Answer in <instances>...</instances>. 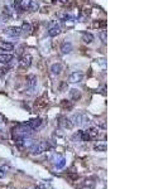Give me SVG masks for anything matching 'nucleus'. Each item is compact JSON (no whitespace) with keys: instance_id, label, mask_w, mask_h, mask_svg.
Instances as JSON below:
<instances>
[{"instance_id":"7c9ffc66","label":"nucleus","mask_w":168,"mask_h":189,"mask_svg":"<svg viewBox=\"0 0 168 189\" xmlns=\"http://www.w3.org/2000/svg\"><path fill=\"white\" fill-rule=\"evenodd\" d=\"M99 63L102 66V67H105V59L104 58H101V59H99Z\"/></svg>"},{"instance_id":"dca6fc26","label":"nucleus","mask_w":168,"mask_h":189,"mask_svg":"<svg viewBox=\"0 0 168 189\" xmlns=\"http://www.w3.org/2000/svg\"><path fill=\"white\" fill-rule=\"evenodd\" d=\"M0 49L10 52V50L14 49V46L12 43H9V42H6V40H0Z\"/></svg>"},{"instance_id":"473e14b6","label":"nucleus","mask_w":168,"mask_h":189,"mask_svg":"<svg viewBox=\"0 0 168 189\" xmlns=\"http://www.w3.org/2000/svg\"><path fill=\"white\" fill-rule=\"evenodd\" d=\"M36 189H40V188H36Z\"/></svg>"},{"instance_id":"cd10ccee","label":"nucleus","mask_w":168,"mask_h":189,"mask_svg":"<svg viewBox=\"0 0 168 189\" xmlns=\"http://www.w3.org/2000/svg\"><path fill=\"white\" fill-rule=\"evenodd\" d=\"M94 27H96V28H105V27H106V22H96L95 24H94Z\"/></svg>"},{"instance_id":"aec40b11","label":"nucleus","mask_w":168,"mask_h":189,"mask_svg":"<svg viewBox=\"0 0 168 189\" xmlns=\"http://www.w3.org/2000/svg\"><path fill=\"white\" fill-rule=\"evenodd\" d=\"M82 40L85 42V43L90 44V43H92V40H94V35L91 33H87V31H83V33H82Z\"/></svg>"},{"instance_id":"f3484780","label":"nucleus","mask_w":168,"mask_h":189,"mask_svg":"<svg viewBox=\"0 0 168 189\" xmlns=\"http://www.w3.org/2000/svg\"><path fill=\"white\" fill-rule=\"evenodd\" d=\"M20 30H22V34H24L27 37V35H29L30 33H32V25H30L29 23H27V22H24L22 28H20Z\"/></svg>"},{"instance_id":"412c9836","label":"nucleus","mask_w":168,"mask_h":189,"mask_svg":"<svg viewBox=\"0 0 168 189\" xmlns=\"http://www.w3.org/2000/svg\"><path fill=\"white\" fill-rule=\"evenodd\" d=\"M38 9H39L38 2H36V0H30L29 6H28V10H29V12H37Z\"/></svg>"},{"instance_id":"bb28decb","label":"nucleus","mask_w":168,"mask_h":189,"mask_svg":"<svg viewBox=\"0 0 168 189\" xmlns=\"http://www.w3.org/2000/svg\"><path fill=\"white\" fill-rule=\"evenodd\" d=\"M8 22V17H4V15H0V29L4 28L5 24Z\"/></svg>"},{"instance_id":"1a4fd4ad","label":"nucleus","mask_w":168,"mask_h":189,"mask_svg":"<svg viewBox=\"0 0 168 189\" xmlns=\"http://www.w3.org/2000/svg\"><path fill=\"white\" fill-rule=\"evenodd\" d=\"M4 33L6 35H9V37L17 38V37H19L20 34H22V30H20V28H18V27H9V28L4 29Z\"/></svg>"},{"instance_id":"2eb2a0df","label":"nucleus","mask_w":168,"mask_h":189,"mask_svg":"<svg viewBox=\"0 0 168 189\" xmlns=\"http://www.w3.org/2000/svg\"><path fill=\"white\" fill-rule=\"evenodd\" d=\"M87 136L90 138V140H94V139H97V136H99V129L96 128H90L87 130H85Z\"/></svg>"},{"instance_id":"c756f323","label":"nucleus","mask_w":168,"mask_h":189,"mask_svg":"<svg viewBox=\"0 0 168 189\" xmlns=\"http://www.w3.org/2000/svg\"><path fill=\"white\" fill-rule=\"evenodd\" d=\"M73 140H80L81 141V131L73 134Z\"/></svg>"},{"instance_id":"9d476101","label":"nucleus","mask_w":168,"mask_h":189,"mask_svg":"<svg viewBox=\"0 0 168 189\" xmlns=\"http://www.w3.org/2000/svg\"><path fill=\"white\" fill-rule=\"evenodd\" d=\"M83 80V73L82 72H73L71 73V76L68 77V81L71 83H78Z\"/></svg>"},{"instance_id":"9b49d317","label":"nucleus","mask_w":168,"mask_h":189,"mask_svg":"<svg viewBox=\"0 0 168 189\" xmlns=\"http://www.w3.org/2000/svg\"><path fill=\"white\" fill-rule=\"evenodd\" d=\"M28 126L32 130H37L38 128H40V125H42V120L39 119V117H36V119H30L29 121H27L25 122Z\"/></svg>"},{"instance_id":"423d86ee","label":"nucleus","mask_w":168,"mask_h":189,"mask_svg":"<svg viewBox=\"0 0 168 189\" xmlns=\"http://www.w3.org/2000/svg\"><path fill=\"white\" fill-rule=\"evenodd\" d=\"M30 65H32V56L30 54H23L22 57H20L19 59V67L22 69H27L30 67Z\"/></svg>"},{"instance_id":"ddd939ff","label":"nucleus","mask_w":168,"mask_h":189,"mask_svg":"<svg viewBox=\"0 0 168 189\" xmlns=\"http://www.w3.org/2000/svg\"><path fill=\"white\" fill-rule=\"evenodd\" d=\"M13 59H14L13 54H9V53L0 54V63H3V65H10L13 62Z\"/></svg>"},{"instance_id":"a878e982","label":"nucleus","mask_w":168,"mask_h":189,"mask_svg":"<svg viewBox=\"0 0 168 189\" xmlns=\"http://www.w3.org/2000/svg\"><path fill=\"white\" fill-rule=\"evenodd\" d=\"M8 170H9V166H6V165H3L0 168V178H4L8 173Z\"/></svg>"},{"instance_id":"4468645a","label":"nucleus","mask_w":168,"mask_h":189,"mask_svg":"<svg viewBox=\"0 0 168 189\" xmlns=\"http://www.w3.org/2000/svg\"><path fill=\"white\" fill-rule=\"evenodd\" d=\"M58 124H59V126H61L62 129H71L72 126H73L72 122H71V120L67 119V117H61Z\"/></svg>"},{"instance_id":"b1692460","label":"nucleus","mask_w":168,"mask_h":189,"mask_svg":"<svg viewBox=\"0 0 168 189\" xmlns=\"http://www.w3.org/2000/svg\"><path fill=\"white\" fill-rule=\"evenodd\" d=\"M99 37L101 39L102 43H106V39H108V33H106V30H101L100 33H99Z\"/></svg>"},{"instance_id":"5701e85b","label":"nucleus","mask_w":168,"mask_h":189,"mask_svg":"<svg viewBox=\"0 0 168 189\" xmlns=\"http://www.w3.org/2000/svg\"><path fill=\"white\" fill-rule=\"evenodd\" d=\"M14 10H15L18 14L23 13V9H22V6H20V2H19V0H15V2H14Z\"/></svg>"},{"instance_id":"7ed1b4c3","label":"nucleus","mask_w":168,"mask_h":189,"mask_svg":"<svg viewBox=\"0 0 168 189\" xmlns=\"http://www.w3.org/2000/svg\"><path fill=\"white\" fill-rule=\"evenodd\" d=\"M49 148V145L47 141L42 140V141H38V143H34L32 146H30V150H32L33 154H40V153H44L47 151Z\"/></svg>"},{"instance_id":"393cba45","label":"nucleus","mask_w":168,"mask_h":189,"mask_svg":"<svg viewBox=\"0 0 168 189\" xmlns=\"http://www.w3.org/2000/svg\"><path fill=\"white\" fill-rule=\"evenodd\" d=\"M19 2H20V6H22L23 12H24V10H27V9H28V6H29V3H30V0H19Z\"/></svg>"},{"instance_id":"f8f14e48","label":"nucleus","mask_w":168,"mask_h":189,"mask_svg":"<svg viewBox=\"0 0 168 189\" xmlns=\"http://www.w3.org/2000/svg\"><path fill=\"white\" fill-rule=\"evenodd\" d=\"M72 49H73V47H72V43H71V42H67V40L62 42V44H61V52H62L63 54L71 53Z\"/></svg>"},{"instance_id":"a211bd4d","label":"nucleus","mask_w":168,"mask_h":189,"mask_svg":"<svg viewBox=\"0 0 168 189\" xmlns=\"http://www.w3.org/2000/svg\"><path fill=\"white\" fill-rule=\"evenodd\" d=\"M51 72L53 73V75H59L62 72V65L61 63H53V65L51 66Z\"/></svg>"},{"instance_id":"6ab92c4d","label":"nucleus","mask_w":168,"mask_h":189,"mask_svg":"<svg viewBox=\"0 0 168 189\" xmlns=\"http://www.w3.org/2000/svg\"><path fill=\"white\" fill-rule=\"evenodd\" d=\"M70 96H71V98H72L73 101H78V100L81 98V92H80L78 90H76V88H72V90L70 91Z\"/></svg>"},{"instance_id":"f257e3e1","label":"nucleus","mask_w":168,"mask_h":189,"mask_svg":"<svg viewBox=\"0 0 168 189\" xmlns=\"http://www.w3.org/2000/svg\"><path fill=\"white\" fill-rule=\"evenodd\" d=\"M32 129L29 128L27 124H20L18 126L13 129V135H14V139L18 140L20 138H25V136H30L32 135Z\"/></svg>"},{"instance_id":"39448f33","label":"nucleus","mask_w":168,"mask_h":189,"mask_svg":"<svg viewBox=\"0 0 168 189\" xmlns=\"http://www.w3.org/2000/svg\"><path fill=\"white\" fill-rule=\"evenodd\" d=\"M52 160H53V164L57 168V169H62L65 165H66V159L65 156L62 154H53V156H52Z\"/></svg>"},{"instance_id":"f03ea898","label":"nucleus","mask_w":168,"mask_h":189,"mask_svg":"<svg viewBox=\"0 0 168 189\" xmlns=\"http://www.w3.org/2000/svg\"><path fill=\"white\" fill-rule=\"evenodd\" d=\"M71 122L72 125H76V126H83L90 124V117L85 112H77V113H73V116L71 117Z\"/></svg>"},{"instance_id":"4be33fe9","label":"nucleus","mask_w":168,"mask_h":189,"mask_svg":"<svg viewBox=\"0 0 168 189\" xmlns=\"http://www.w3.org/2000/svg\"><path fill=\"white\" fill-rule=\"evenodd\" d=\"M94 149H95L96 151H105L106 150V144L105 143H97V144H95V146H94Z\"/></svg>"},{"instance_id":"2f4dec72","label":"nucleus","mask_w":168,"mask_h":189,"mask_svg":"<svg viewBox=\"0 0 168 189\" xmlns=\"http://www.w3.org/2000/svg\"><path fill=\"white\" fill-rule=\"evenodd\" d=\"M58 2H59L61 4H67V2H68V0H58Z\"/></svg>"},{"instance_id":"0eeeda50","label":"nucleus","mask_w":168,"mask_h":189,"mask_svg":"<svg viewBox=\"0 0 168 189\" xmlns=\"http://www.w3.org/2000/svg\"><path fill=\"white\" fill-rule=\"evenodd\" d=\"M15 143L20 146V148H30L36 141L30 138V136H25V138H20L18 140H15Z\"/></svg>"},{"instance_id":"20e7f679","label":"nucleus","mask_w":168,"mask_h":189,"mask_svg":"<svg viewBox=\"0 0 168 189\" xmlns=\"http://www.w3.org/2000/svg\"><path fill=\"white\" fill-rule=\"evenodd\" d=\"M61 33V25L57 20H52L48 24V35L49 37H57Z\"/></svg>"},{"instance_id":"c85d7f7f","label":"nucleus","mask_w":168,"mask_h":189,"mask_svg":"<svg viewBox=\"0 0 168 189\" xmlns=\"http://www.w3.org/2000/svg\"><path fill=\"white\" fill-rule=\"evenodd\" d=\"M62 107H65V109H72V105L70 103V102H66V100H63L62 101Z\"/></svg>"},{"instance_id":"6e6552de","label":"nucleus","mask_w":168,"mask_h":189,"mask_svg":"<svg viewBox=\"0 0 168 189\" xmlns=\"http://www.w3.org/2000/svg\"><path fill=\"white\" fill-rule=\"evenodd\" d=\"M37 87V77L34 75H29L28 78H27V88L28 91L32 93Z\"/></svg>"}]
</instances>
